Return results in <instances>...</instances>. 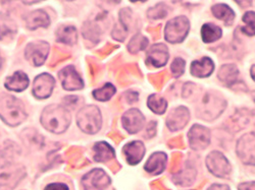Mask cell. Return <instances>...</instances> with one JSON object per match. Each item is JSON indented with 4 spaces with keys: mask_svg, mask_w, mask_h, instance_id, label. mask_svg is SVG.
Returning <instances> with one entry per match:
<instances>
[{
    "mask_svg": "<svg viewBox=\"0 0 255 190\" xmlns=\"http://www.w3.org/2000/svg\"><path fill=\"white\" fill-rule=\"evenodd\" d=\"M69 110L59 105H50L42 112L40 121L44 128L53 133L65 132L71 124Z\"/></svg>",
    "mask_w": 255,
    "mask_h": 190,
    "instance_id": "1",
    "label": "cell"
},
{
    "mask_svg": "<svg viewBox=\"0 0 255 190\" xmlns=\"http://www.w3.org/2000/svg\"><path fill=\"white\" fill-rule=\"evenodd\" d=\"M0 118L10 126L23 123L27 118L25 105L10 95H0Z\"/></svg>",
    "mask_w": 255,
    "mask_h": 190,
    "instance_id": "2",
    "label": "cell"
},
{
    "mask_svg": "<svg viewBox=\"0 0 255 190\" xmlns=\"http://www.w3.org/2000/svg\"><path fill=\"white\" fill-rule=\"evenodd\" d=\"M79 128L88 134L97 133L102 125L100 110L96 106H85L77 115Z\"/></svg>",
    "mask_w": 255,
    "mask_h": 190,
    "instance_id": "3",
    "label": "cell"
},
{
    "mask_svg": "<svg viewBox=\"0 0 255 190\" xmlns=\"http://www.w3.org/2000/svg\"><path fill=\"white\" fill-rule=\"evenodd\" d=\"M26 177V169L18 164L6 163L0 167V189L12 190Z\"/></svg>",
    "mask_w": 255,
    "mask_h": 190,
    "instance_id": "4",
    "label": "cell"
},
{
    "mask_svg": "<svg viewBox=\"0 0 255 190\" xmlns=\"http://www.w3.org/2000/svg\"><path fill=\"white\" fill-rule=\"evenodd\" d=\"M190 23L186 16H177L168 20L164 28V39L172 44L181 43L189 33Z\"/></svg>",
    "mask_w": 255,
    "mask_h": 190,
    "instance_id": "5",
    "label": "cell"
},
{
    "mask_svg": "<svg viewBox=\"0 0 255 190\" xmlns=\"http://www.w3.org/2000/svg\"><path fill=\"white\" fill-rule=\"evenodd\" d=\"M206 166L209 172L217 177L225 178L231 174L232 168L228 159L220 152H211L206 158Z\"/></svg>",
    "mask_w": 255,
    "mask_h": 190,
    "instance_id": "6",
    "label": "cell"
},
{
    "mask_svg": "<svg viewBox=\"0 0 255 190\" xmlns=\"http://www.w3.org/2000/svg\"><path fill=\"white\" fill-rule=\"evenodd\" d=\"M236 153L239 159L246 165L255 166V134H244L237 142Z\"/></svg>",
    "mask_w": 255,
    "mask_h": 190,
    "instance_id": "7",
    "label": "cell"
},
{
    "mask_svg": "<svg viewBox=\"0 0 255 190\" xmlns=\"http://www.w3.org/2000/svg\"><path fill=\"white\" fill-rule=\"evenodd\" d=\"M49 48L47 42H33L26 47L25 56L34 66L38 67L44 64L49 54Z\"/></svg>",
    "mask_w": 255,
    "mask_h": 190,
    "instance_id": "8",
    "label": "cell"
},
{
    "mask_svg": "<svg viewBox=\"0 0 255 190\" xmlns=\"http://www.w3.org/2000/svg\"><path fill=\"white\" fill-rule=\"evenodd\" d=\"M111 184V178L101 169H94L82 178L84 190H104Z\"/></svg>",
    "mask_w": 255,
    "mask_h": 190,
    "instance_id": "9",
    "label": "cell"
},
{
    "mask_svg": "<svg viewBox=\"0 0 255 190\" xmlns=\"http://www.w3.org/2000/svg\"><path fill=\"white\" fill-rule=\"evenodd\" d=\"M190 147L195 151L204 150L210 143V131L202 125H193L188 132Z\"/></svg>",
    "mask_w": 255,
    "mask_h": 190,
    "instance_id": "10",
    "label": "cell"
},
{
    "mask_svg": "<svg viewBox=\"0 0 255 190\" xmlns=\"http://www.w3.org/2000/svg\"><path fill=\"white\" fill-rule=\"evenodd\" d=\"M58 77L61 81L62 88L67 91H78L84 88L82 77L72 65L62 68L58 72Z\"/></svg>",
    "mask_w": 255,
    "mask_h": 190,
    "instance_id": "11",
    "label": "cell"
},
{
    "mask_svg": "<svg viewBox=\"0 0 255 190\" xmlns=\"http://www.w3.org/2000/svg\"><path fill=\"white\" fill-rule=\"evenodd\" d=\"M55 80L52 75L42 73L33 82V95L37 99H47L51 96Z\"/></svg>",
    "mask_w": 255,
    "mask_h": 190,
    "instance_id": "12",
    "label": "cell"
},
{
    "mask_svg": "<svg viewBox=\"0 0 255 190\" xmlns=\"http://www.w3.org/2000/svg\"><path fill=\"white\" fill-rule=\"evenodd\" d=\"M123 127L126 131L131 134H135L139 132L144 126L145 117L138 109H130L128 110L122 117Z\"/></svg>",
    "mask_w": 255,
    "mask_h": 190,
    "instance_id": "13",
    "label": "cell"
},
{
    "mask_svg": "<svg viewBox=\"0 0 255 190\" xmlns=\"http://www.w3.org/2000/svg\"><path fill=\"white\" fill-rule=\"evenodd\" d=\"M168 49L162 43L154 44L147 51L146 63L154 67H162L168 61Z\"/></svg>",
    "mask_w": 255,
    "mask_h": 190,
    "instance_id": "14",
    "label": "cell"
},
{
    "mask_svg": "<svg viewBox=\"0 0 255 190\" xmlns=\"http://www.w3.org/2000/svg\"><path fill=\"white\" fill-rule=\"evenodd\" d=\"M190 115L187 108L181 106L174 109L166 118V125L171 131L183 129L189 121Z\"/></svg>",
    "mask_w": 255,
    "mask_h": 190,
    "instance_id": "15",
    "label": "cell"
},
{
    "mask_svg": "<svg viewBox=\"0 0 255 190\" xmlns=\"http://www.w3.org/2000/svg\"><path fill=\"white\" fill-rule=\"evenodd\" d=\"M145 145L140 140L131 141L123 147V154L125 155L127 162L133 166L139 164L142 161L145 155Z\"/></svg>",
    "mask_w": 255,
    "mask_h": 190,
    "instance_id": "16",
    "label": "cell"
},
{
    "mask_svg": "<svg viewBox=\"0 0 255 190\" xmlns=\"http://www.w3.org/2000/svg\"><path fill=\"white\" fill-rule=\"evenodd\" d=\"M215 70V63L209 57H203L192 62L190 72L196 77H208Z\"/></svg>",
    "mask_w": 255,
    "mask_h": 190,
    "instance_id": "17",
    "label": "cell"
},
{
    "mask_svg": "<svg viewBox=\"0 0 255 190\" xmlns=\"http://www.w3.org/2000/svg\"><path fill=\"white\" fill-rule=\"evenodd\" d=\"M25 22L28 29L36 30L38 28H47L50 24V19L44 10L37 9L26 16Z\"/></svg>",
    "mask_w": 255,
    "mask_h": 190,
    "instance_id": "18",
    "label": "cell"
},
{
    "mask_svg": "<svg viewBox=\"0 0 255 190\" xmlns=\"http://www.w3.org/2000/svg\"><path fill=\"white\" fill-rule=\"evenodd\" d=\"M166 162H167L166 155L164 153L157 152L151 155L150 158L148 159V161L144 166V169L148 173L158 175L164 171Z\"/></svg>",
    "mask_w": 255,
    "mask_h": 190,
    "instance_id": "19",
    "label": "cell"
},
{
    "mask_svg": "<svg viewBox=\"0 0 255 190\" xmlns=\"http://www.w3.org/2000/svg\"><path fill=\"white\" fill-rule=\"evenodd\" d=\"M29 86V77L22 71H16L5 80V88L13 92H23Z\"/></svg>",
    "mask_w": 255,
    "mask_h": 190,
    "instance_id": "20",
    "label": "cell"
},
{
    "mask_svg": "<svg viewBox=\"0 0 255 190\" xmlns=\"http://www.w3.org/2000/svg\"><path fill=\"white\" fill-rule=\"evenodd\" d=\"M211 12L218 19L223 20L227 27L232 26L234 19H235V12L225 3L215 4L211 7Z\"/></svg>",
    "mask_w": 255,
    "mask_h": 190,
    "instance_id": "21",
    "label": "cell"
},
{
    "mask_svg": "<svg viewBox=\"0 0 255 190\" xmlns=\"http://www.w3.org/2000/svg\"><path fill=\"white\" fill-rule=\"evenodd\" d=\"M239 69L234 64L223 65L219 71V78L228 87H232L238 80Z\"/></svg>",
    "mask_w": 255,
    "mask_h": 190,
    "instance_id": "22",
    "label": "cell"
},
{
    "mask_svg": "<svg viewBox=\"0 0 255 190\" xmlns=\"http://www.w3.org/2000/svg\"><path fill=\"white\" fill-rule=\"evenodd\" d=\"M93 151H94V160L99 163L108 162V161L112 160L116 155L115 150L105 141L97 142L94 145Z\"/></svg>",
    "mask_w": 255,
    "mask_h": 190,
    "instance_id": "23",
    "label": "cell"
},
{
    "mask_svg": "<svg viewBox=\"0 0 255 190\" xmlns=\"http://www.w3.org/2000/svg\"><path fill=\"white\" fill-rule=\"evenodd\" d=\"M223 31L220 27L214 24H205L201 28V37L204 43H212L221 39Z\"/></svg>",
    "mask_w": 255,
    "mask_h": 190,
    "instance_id": "24",
    "label": "cell"
},
{
    "mask_svg": "<svg viewBox=\"0 0 255 190\" xmlns=\"http://www.w3.org/2000/svg\"><path fill=\"white\" fill-rule=\"evenodd\" d=\"M57 40L61 43H65L68 45H74L78 40V33L75 27L67 26V27H61L56 32Z\"/></svg>",
    "mask_w": 255,
    "mask_h": 190,
    "instance_id": "25",
    "label": "cell"
},
{
    "mask_svg": "<svg viewBox=\"0 0 255 190\" xmlns=\"http://www.w3.org/2000/svg\"><path fill=\"white\" fill-rule=\"evenodd\" d=\"M15 32L16 28L12 19L7 15H0V40L11 39Z\"/></svg>",
    "mask_w": 255,
    "mask_h": 190,
    "instance_id": "26",
    "label": "cell"
},
{
    "mask_svg": "<svg viewBox=\"0 0 255 190\" xmlns=\"http://www.w3.org/2000/svg\"><path fill=\"white\" fill-rule=\"evenodd\" d=\"M147 106L157 115H162L167 108V102L164 98L158 95H151L147 100Z\"/></svg>",
    "mask_w": 255,
    "mask_h": 190,
    "instance_id": "27",
    "label": "cell"
},
{
    "mask_svg": "<svg viewBox=\"0 0 255 190\" xmlns=\"http://www.w3.org/2000/svg\"><path fill=\"white\" fill-rule=\"evenodd\" d=\"M116 92H117L116 88L113 86L112 83L109 82V83L104 84L101 89L95 90L93 92V97L100 102H106L113 98V96L116 94Z\"/></svg>",
    "mask_w": 255,
    "mask_h": 190,
    "instance_id": "28",
    "label": "cell"
},
{
    "mask_svg": "<svg viewBox=\"0 0 255 190\" xmlns=\"http://www.w3.org/2000/svg\"><path fill=\"white\" fill-rule=\"evenodd\" d=\"M147 45H148V39L141 34H137L130 41L129 45H128V49H129L131 53L135 54L141 50H145Z\"/></svg>",
    "mask_w": 255,
    "mask_h": 190,
    "instance_id": "29",
    "label": "cell"
},
{
    "mask_svg": "<svg viewBox=\"0 0 255 190\" xmlns=\"http://www.w3.org/2000/svg\"><path fill=\"white\" fill-rule=\"evenodd\" d=\"M242 20L245 26L241 28V31L247 36H255V12L247 11L243 15Z\"/></svg>",
    "mask_w": 255,
    "mask_h": 190,
    "instance_id": "30",
    "label": "cell"
},
{
    "mask_svg": "<svg viewBox=\"0 0 255 190\" xmlns=\"http://www.w3.org/2000/svg\"><path fill=\"white\" fill-rule=\"evenodd\" d=\"M167 14V6L163 3L156 4L154 7L149 8V10L147 11V15L151 19H158V18H163Z\"/></svg>",
    "mask_w": 255,
    "mask_h": 190,
    "instance_id": "31",
    "label": "cell"
},
{
    "mask_svg": "<svg viewBox=\"0 0 255 190\" xmlns=\"http://www.w3.org/2000/svg\"><path fill=\"white\" fill-rule=\"evenodd\" d=\"M172 74L175 77H180L185 71V61L182 58H175L171 65Z\"/></svg>",
    "mask_w": 255,
    "mask_h": 190,
    "instance_id": "32",
    "label": "cell"
},
{
    "mask_svg": "<svg viewBox=\"0 0 255 190\" xmlns=\"http://www.w3.org/2000/svg\"><path fill=\"white\" fill-rule=\"evenodd\" d=\"M98 29L94 27V25H91L90 26H85L84 27V37L87 38L88 40H91V41H94V43H97L98 42Z\"/></svg>",
    "mask_w": 255,
    "mask_h": 190,
    "instance_id": "33",
    "label": "cell"
},
{
    "mask_svg": "<svg viewBox=\"0 0 255 190\" xmlns=\"http://www.w3.org/2000/svg\"><path fill=\"white\" fill-rule=\"evenodd\" d=\"M44 190H69V187L65 183H51Z\"/></svg>",
    "mask_w": 255,
    "mask_h": 190,
    "instance_id": "34",
    "label": "cell"
},
{
    "mask_svg": "<svg viewBox=\"0 0 255 190\" xmlns=\"http://www.w3.org/2000/svg\"><path fill=\"white\" fill-rule=\"evenodd\" d=\"M238 190H255V181L243 182L239 184Z\"/></svg>",
    "mask_w": 255,
    "mask_h": 190,
    "instance_id": "35",
    "label": "cell"
},
{
    "mask_svg": "<svg viewBox=\"0 0 255 190\" xmlns=\"http://www.w3.org/2000/svg\"><path fill=\"white\" fill-rule=\"evenodd\" d=\"M65 99H66V100H65L66 106H71L72 108H75V105H76V103L78 102V97L72 96V97H67V98H65Z\"/></svg>",
    "mask_w": 255,
    "mask_h": 190,
    "instance_id": "36",
    "label": "cell"
},
{
    "mask_svg": "<svg viewBox=\"0 0 255 190\" xmlns=\"http://www.w3.org/2000/svg\"><path fill=\"white\" fill-rule=\"evenodd\" d=\"M207 190H230V187L224 184H212Z\"/></svg>",
    "mask_w": 255,
    "mask_h": 190,
    "instance_id": "37",
    "label": "cell"
},
{
    "mask_svg": "<svg viewBox=\"0 0 255 190\" xmlns=\"http://www.w3.org/2000/svg\"><path fill=\"white\" fill-rule=\"evenodd\" d=\"M250 73H251V77H252V79L255 81V64L251 67V69H250Z\"/></svg>",
    "mask_w": 255,
    "mask_h": 190,
    "instance_id": "38",
    "label": "cell"
},
{
    "mask_svg": "<svg viewBox=\"0 0 255 190\" xmlns=\"http://www.w3.org/2000/svg\"><path fill=\"white\" fill-rule=\"evenodd\" d=\"M1 66H2V58H1V55H0V69H1Z\"/></svg>",
    "mask_w": 255,
    "mask_h": 190,
    "instance_id": "39",
    "label": "cell"
}]
</instances>
